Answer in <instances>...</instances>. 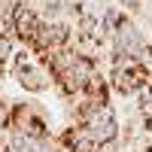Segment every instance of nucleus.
Returning <instances> with one entry per match:
<instances>
[{"instance_id": "20e7f679", "label": "nucleus", "mask_w": 152, "mask_h": 152, "mask_svg": "<svg viewBox=\"0 0 152 152\" xmlns=\"http://www.w3.org/2000/svg\"><path fill=\"white\" fill-rule=\"evenodd\" d=\"M9 24H12L15 43H21V49H28L34 43L37 31H40V24H43V12H40V6H31V3H21V0H18V6H15V12H12Z\"/></svg>"}, {"instance_id": "1a4fd4ad", "label": "nucleus", "mask_w": 152, "mask_h": 152, "mask_svg": "<svg viewBox=\"0 0 152 152\" xmlns=\"http://www.w3.org/2000/svg\"><path fill=\"white\" fill-rule=\"evenodd\" d=\"M143 131H146V137H152V119H143Z\"/></svg>"}, {"instance_id": "f03ea898", "label": "nucleus", "mask_w": 152, "mask_h": 152, "mask_svg": "<svg viewBox=\"0 0 152 152\" xmlns=\"http://www.w3.org/2000/svg\"><path fill=\"white\" fill-rule=\"evenodd\" d=\"M110 61H113V64H110V88H116L122 97L140 94L143 85L152 82L134 58H116V55H110Z\"/></svg>"}, {"instance_id": "39448f33", "label": "nucleus", "mask_w": 152, "mask_h": 152, "mask_svg": "<svg viewBox=\"0 0 152 152\" xmlns=\"http://www.w3.org/2000/svg\"><path fill=\"white\" fill-rule=\"evenodd\" d=\"M18 52H21V49H18V43H15V37H0V67L12 70Z\"/></svg>"}, {"instance_id": "423d86ee", "label": "nucleus", "mask_w": 152, "mask_h": 152, "mask_svg": "<svg viewBox=\"0 0 152 152\" xmlns=\"http://www.w3.org/2000/svg\"><path fill=\"white\" fill-rule=\"evenodd\" d=\"M137 113L140 119H152V82L143 85V91L137 94Z\"/></svg>"}, {"instance_id": "0eeeda50", "label": "nucleus", "mask_w": 152, "mask_h": 152, "mask_svg": "<svg viewBox=\"0 0 152 152\" xmlns=\"http://www.w3.org/2000/svg\"><path fill=\"white\" fill-rule=\"evenodd\" d=\"M134 61L143 67V73L152 79V43H146V46L140 49V52H137V58H134Z\"/></svg>"}, {"instance_id": "7ed1b4c3", "label": "nucleus", "mask_w": 152, "mask_h": 152, "mask_svg": "<svg viewBox=\"0 0 152 152\" xmlns=\"http://www.w3.org/2000/svg\"><path fill=\"white\" fill-rule=\"evenodd\" d=\"M82 128L94 137V143L97 146H104V143H113V140H119V119H116V113H113V107L110 104H100V107H94L88 116L79 122Z\"/></svg>"}, {"instance_id": "f257e3e1", "label": "nucleus", "mask_w": 152, "mask_h": 152, "mask_svg": "<svg viewBox=\"0 0 152 152\" xmlns=\"http://www.w3.org/2000/svg\"><path fill=\"white\" fill-rule=\"evenodd\" d=\"M12 76H15V82L28 94H43V91H49V88H55V79H52V73H49L46 61L40 55L28 52V49L18 52L15 64H12Z\"/></svg>"}, {"instance_id": "6e6552de", "label": "nucleus", "mask_w": 152, "mask_h": 152, "mask_svg": "<svg viewBox=\"0 0 152 152\" xmlns=\"http://www.w3.org/2000/svg\"><path fill=\"white\" fill-rule=\"evenodd\" d=\"M12 128V104L0 97V134H6Z\"/></svg>"}]
</instances>
